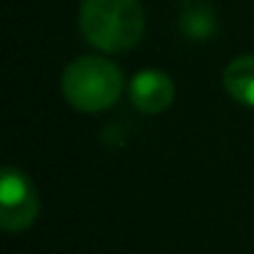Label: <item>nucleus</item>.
<instances>
[{
    "mask_svg": "<svg viewBox=\"0 0 254 254\" xmlns=\"http://www.w3.org/2000/svg\"><path fill=\"white\" fill-rule=\"evenodd\" d=\"M40 212V197L33 180L15 170L5 167L0 175V224L5 232L28 229Z\"/></svg>",
    "mask_w": 254,
    "mask_h": 254,
    "instance_id": "7ed1b4c3",
    "label": "nucleus"
},
{
    "mask_svg": "<svg viewBox=\"0 0 254 254\" xmlns=\"http://www.w3.org/2000/svg\"><path fill=\"white\" fill-rule=\"evenodd\" d=\"M222 82L237 102H242L247 107H254V55L234 58L224 67Z\"/></svg>",
    "mask_w": 254,
    "mask_h": 254,
    "instance_id": "39448f33",
    "label": "nucleus"
},
{
    "mask_svg": "<svg viewBox=\"0 0 254 254\" xmlns=\"http://www.w3.org/2000/svg\"><path fill=\"white\" fill-rule=\"evenodd\" d=\"M130 100L145 115L165 112L175 100V82L162 70H142L130 82Z\"/></svg>",
    "mask_w": 254,
    "mask_h": 254,
    "instance_id": "20e7f679",
    "label": "nucleus"
},
{
    "mask_svg": "<svg viewBox=\"0 0 254 254\" xmlns=\"http://www.w3.org/2000/svg\"><path fill=\"white\" fill-rule=\"evenodd\" d=\"M60 87L75 110L102 112L112 107L122 92V70L105 58H77L65 67Z\"/></svg>",
    "mask_w": 254,
    "mask_h": 254,
    "instance_id": "f03ea898",
    "label": "nucleus"
},
{
    "mask_svg": "<svg viewBox=\"0 0 254 254\" xmlns=\"http://www.w3.org/2000/svg\"><path fill=\"white\" fill-rule=\"evenodd\" d=\"M80 33L102 53L132 50L145 33V13L140 0H82Z\"/></svg>",
    "mask_w": 254,
    "mask_h": 254,
    "instance_id": "f257e3e1",
    "label": "nucleus"
}]
</instances>
